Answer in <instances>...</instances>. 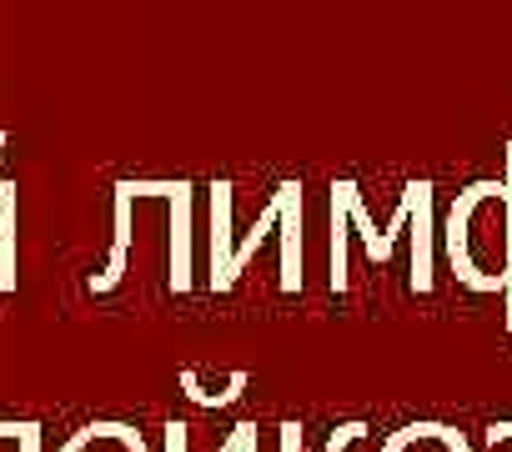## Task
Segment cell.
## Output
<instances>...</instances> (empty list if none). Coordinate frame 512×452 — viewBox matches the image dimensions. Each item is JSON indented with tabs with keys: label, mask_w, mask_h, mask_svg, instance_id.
Instances as JSON below:
<instances>
[{
	"label": "cell",
	"mask_w": 512,
	"mask_h": 452,
	"mask_svg": "<svg viewBox=\"0 0 512 452\" xmlns=\"http://www.w3.org/2000/svg\"><path fill=\"white\" fill-rule=\"evenodd\" d=\"M186 392L196 397V402H231L236 392H241V377H186Z\"/></svg>",
	"instance_id": "4"
},
{
	"label": "cell",
	"mask_w": 512,
	"mask_h": 452,
	"mask_svg": "<svg viewBox=\"0 0 512 452\" xmlns=\"http://www.w3.org/2000/svg\"><path fill=\"white\" fill-rule=\"evenodd\" d=\"M382 452H467V442H462L452 427H437V422H412V427L392 432Z\"/></svg>",
	"instance_id": "1"
},
{
	"label": "cell",
	"mask_w": 512,
	"mask_h": 452,
	"mask_svg": "<svg viewBox=\"0 0 512 452\" xmlns=\"http://www.w3.org/2000/svg\"><path fill=\"white\" fill-rule=\"evenodd\" d=\"M6 146H11V136H6V131H0V156H6Z\"/></svg>",
	"instance_id": "6"
},
{
	"label": "cell",
	"mask_w": 512,
	"mask_h": 452,
	"mask_svg": "<svg viewBox=\"0 0 512 452\" xmlns=\"http://www.w3.org/2000/svg\"><path fill=\"white\" fill-rule=\"evenodd\" d=\"M16 292V181H0V297Z\"/></svg>",
	"instance_id": "3"
},
{
	"label": "cell",
	"mask_w": 512,
	"mask_h": 452,
	"mask_svg": "<svg viewBox=\"0 0 512 452\" xmlns=\"http://www.w3.org/2000/svg\"><path fill=\"white\" fill-rule=\"evenodd\" d=\"M16 442H21V452H41V427H36V422H21Z\"/></svg>",
	"instance_id": "5"
},
{
	"label": "cell",
	"mask_w": 512,
	"mask_h": 452,
	"mask_svg": "<svg viewBox=\"0 0 512 452\" xmlns=\"http://www.w3.org/2000/svg\"><path fill=\"white\" fill-rule=\"evenodd\" d=\"M61 452H146V447H141V437H136L131 427H121V422H91V427H81Z\"/></svg>",
	"instance_id": "2"
}]
</instances>
